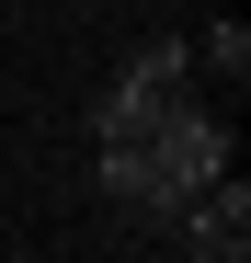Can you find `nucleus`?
I'll return each mask as SVG.
<instances>
[{"label": "nucleus", "mask_w": 251, "mask_h": 263, "mask_svg": "<svg viewBox=\"0 0 251 263\" xmlns=\"http://www.w3.org/2000/svg\"><path fill=\"white\" fill-rule=\"evenodd\" d=\"M172 103H194V92H149V80H126V69H114V80H103V103H92V138H103V149H114V138H149Z\"/></svg>", "instance_id": "obj_1"}, {"label": "nucleus", "mask_w": 251, "mask_h": 263, "mask_svg": "<svg viewBox=\"0 0 251 263\" xmlns=\"http://www.w3.org/2000/svg\"><path fill=\"white\" fill-rule=\"evenodd\" d=\"M126 80H149V92H194V46H183V34H137Z\"/></svg>", "instance_id": "obj_2"}, {"label": "nucleus", "mask_w": 251, "mask_h": 263, "mask_svg": "<svg viewBox=\"0 0 251 263\" xmlns=\"http://www.w3.org/2000/svg\"><path fill=\"white\" fill-rule=\"evenodd\" d=\"M194 80H228V92H240V80H251V23H205L194 34Z\"/></svg>", "instance_id": "obj_3"}, {"label": "nucleus", "mask_w": 251, "mask_h": 263, "mask_svg": "<svg viewBox=\"0 0 251 263\" xmlns=\"http://www.w3.org/2000/svg\"><path fill=\"white\" fill-rule=\"evenodd\" d=\"M0 34H12V12H0Z\"/></svg>", "instance_id": "obj_4"}]
</instances>
